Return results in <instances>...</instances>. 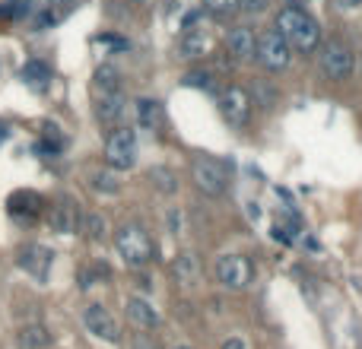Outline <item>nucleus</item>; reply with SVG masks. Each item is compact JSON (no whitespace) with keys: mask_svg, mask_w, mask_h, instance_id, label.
Returning a JSON list of instances; mask_svg holds the SVG:
<instances>
[{"mask_svg":"<svg viewBox=\"0 0 362 349\" xmlns=\"http://www.w3.org/2000/svg\"><path fill=\"white\" fill-rule=\"evenodd\" d=\"M276 32L286 38L289 51H299V54H312L321 45V25L308 16L302 6H283L276 13Z\"/></svg>","mask_w":362,"mask_h":349,"instance_id":"f257e3e1","label":"nucleus"},{"mask_svg":"<svg viewBox=\"0 0 362 349\" xmlns=\"http://www.w3.org/2000/svg\"><path fill=\"white\" fill-rule=\"evenodd\" d=\"M115 248H118L121 261H124L127 267H144V264L153 257L150 235H146V229L137 223H127L115 232Z\"/></svg>","mask_w":362,"mask_h":349,"instance_id":"f03ea898","label":"nucleus"},{"mask_svg":"<svg viewBox=\"0 0 362 349\" xmlns=\"http://www.w3.org/2000/svg\"><path fill=\"white\" fill-rule=\"evenodd\" d=\"M191 178H194V184H197V191L206 194V197H223V194L229 191V172H226L223 162H216V159H210V156L194 159Z\"/></svg>","mask_w":362,"mask_h":349,"instance_id":"7ed1b4c3","label":"nucleus"},{"mask_svg":"<svg viewBox=\"0 0 362 349\" xmlns=\"http://www.w3.org/2000/svg\"><path fill=\"white\" fill-rule=\"evenodd\" d=\"M289 45H286V38L280 35L276 29H267V32H261L257 35V42H255V61L261 64L264 70H270V73H280V70H286L289 67Z\"/></svg>","mask_w":362,"mask_h":349,"instance_id":"20e7f679","label":"nucleus"},{"mask_svg":"<svg viewBox=\"0 0 362 349\" xmlns=\"http://www.w3.org/2000/svg\"><path fill=\"white\" fill-rule=\"evenodd\" d=\"M251 112H255V99H251L248 89L226 86L223 93H219V114L226 118V124L242 131V127L251 124Z\"/></svg>","mask_w":362,"mask_h":349,"instance_id":"39448f33","label":"nucleus"},{"mask_svg":"<svg viewBox=\"0 0 362 349\" xmlns=\"http://www.w3.org/2000/svg\"><path fill=\"white\" fill-rule=\"evenodd\" d=\"M321 70H325V76L327 80H334V83L350 80L353 51H350V45H346L344 38H327V42L321 45Z\"/></svg>","mask_w":362,"mask_h":349,"instance_id":"423d86ee","label":"nucleus"},{"mask_svg":"<svg viewBox=\"0 0 362 349\" xmlns=\"http://www.w3.org/2000/svg\"><path fill=\"white\" fill-rule=\"evenodd\" d=\"M105 162L118 172L134 169L137 162V137H134L131 127H115L105 140Z\"/></svg>","mask_w":362,"mask_h":349,"instance_id":"0eeeda50","label":"nucleus"},{"mask_svg":"<svg viewBox=\"0 0 362 349\" xmlns=\"http://www.w3.org/2000/svg\"><path fill=\"white\" fill-rule=\"evenodd\" d=\"M216 276L229 289H245L251 283V276H255V267H251V261L245 254H226L216 261Z\"/></svg>","mask_w":362,"mask_h":349,"instance_id":"6e6552de","label":"nucleus"},{"mask_svg":"<svg viewBox=\"0 0 362 349\" xmlns=\"http://www.w3.org/2000/svg\"><path fill=\"white\" fill-rule=\"evenodd\" d=\"M83 324H86L89 333H95V337L105 340V343H118L121 340L118 321L112 318V312H108L105 305H89L86 312H83Z\"/></svg>","mask_w":362,"mask_h":349,"instance_id":"1a4fd4ad","label":"nucleus"},{"mask_svg":"<svg viewBox=\"0 0 362 349\" xmlns=\"http://www.w3.org/2000/svg\"><path fill=\"white\" fill-rule=\"evenodd\" d=\"M51 261H54V254H51L45 244H25V248H19V254H16V264L25 270V273L35 276L38 283L48 280Z\"/></svg>","mask_w":362,"mask_h":349,"instance_id":"9d476101","label":"nucleus"},{"mask_svg":"<svg viewBox=\"0 0 362 349\" xmlns=\"http://www.w3.org/2000/svg\"><path fill=\"white\" fill-rule=\"evenodd\" d=\"M210 45H213V38H210V32H206L204 19L191 16V19H187L185 35H181V54H185V57H200V54H206V51H210Z\"/></svg>","mask_w":362,"mask_h":349,"instance_id":"9b49d317","label":"nucleus"},{"mask_svg":"<svg viewBox=\"0 0 362 349\" xmlns=\"http://www.w3.org/2000/svg\"><path fill=\"white\" fill-rule=\"evenodd\" d=\"M255 42L257 35L248 29V25H235V29H229V35H226V51L232 54V61H255Z\"/></svg>","mask_w":362,"mask_h":349,"instance_id":"f8f14e48","label":"nucleus"},{"mask_svg":"<svg viewBox=\"0 0 362 349\" xmlns=\"http://www.w3.org/2000/svg\"><path fill=\"white\" fill-rule=\"evenodd\" d=\"M48 223H51V229L54 232L70 235V232H76V225H80V210H76V203L70 197H61L54 206H51Z\"/></svg>","mask_w":362,"mask_h":349,"instance_id":"ddd939ff","label":"nucleus"},{"mask_svg":"<svg viewBox=\"0 0 362 349\" xmlns=\"http://www.w3.org/2000/svg\"><path fill=\"white\" fill-rule=\"evenodd\" d=\"M95 114H99V121H105V124H115V121L124 114V95H121V89H95Z\"/></svg>","mask_w":362,"mask_h":349,"instance_id":"4468645a","label":"nucleus"},{"mask_svg":"<svg viewBox=\"0 0 362 349\" xmlns=\"http://www.w3.org/2000/svg\"><path fill=\"white\" fill-rule=\"evenodd\" d=\"M134 112H137V124L144 127V131L163 134V127H165V112H163V105H159L156 99H140Z\"/></svg>","mask_w":362,"mask_h":349,"instance_id":"2eb2a0df","label":"nucleus"},{"mask_svg":"<svg viewBox=\"0 0 362 349\" xmlns=\"http://www.w3.org/2000/svg\"><path fill=\"white\" fill-rule=\"evenodd\" d=\"M127 318H131V324L140 327V331H153V327L159 324L156 312H153L150 302H144V299H131V302H127Z\"/></svg>","mask_w":362,"mask_h":349,"instance_id":"dca6fc26","label":"nucleus"},{"mask_svg":"<svg viewBox=\"0 0 362 349\" xmlns=\"http://www.w3.org/2000/svg\"><path fill=\"white\" fill-rule=\"evenodd\" d=\"M42 210V197L38 194H32V191H16L10 197V213L13 216H35V213Z\"/></svg>","mask_w":362,"mask_h":349,"instance_id":"f3484780","label":"nucleus"},{"mask_svg":"<svg viewBox=\"0 0 362 349\" xmlns=\"http://www.w3.org/2000/svg\"><path fill=\"white\" fill-rule=\"evenodd\" d=\"M19 346L23 349H45L51 343V333L45 331L42 324H29V327H23V331H19Z\"/></svg>","mask_w":362,"mask_h":349,"instance_id":"a211bd4d","label":"nucleus"},{"mask_svg":"<svg viewBox=\"0 0 362 349\" xmlns=\"http://www.w3.org/2000/svg\"><path fill=\"white\" fill-rule=\"evenodd\" d=\"M23 80L29 83L32 89H45L48 86V80H51V67L48 64H42V61H29L23 67Z\"/></svg>","mask_w":362,"mask_h":349,"instance_id":"6ab92c4d","label":"nucleus"},{"mask_svg":"<svg viewBox=\"0 0 362 349\" xmlns=\"http://www.w3.org/2000/svg\"><path fill=\"white\" fill-rule=\"evenodd\" d=\"M175 276H178V283H194L197 280V273H200V261H197V254H178L175 257Z\"/></svg>","mask_w":362,"mask_h":349,"instance_id":"aec40b11","label":"nucleus"},{"mask_svg":"<svg viewBox=\"0 0 362 349\" xmlns=\"http://www.w3.org/2000/svg\"><path fill=\"white\" fill-rule=\"evenodd\" d=\"M95 89H121V76H118V70L112 67V64H102L99 70H95Z\"/></svg>","mask_w":362,"mask_h":349,"instance_id":"412c9836","label":"nucleus"},{"mask_svg":"<svg viewBox=\"0 0 362 349\" xmlns=\"http://www.w3.org/2000/svg\"><path fill=\"white\" fill-rule=\"evenodd\" d=\"M150 178L156 181V187H159L163 194H175V191H178L175 172H169V169H153V172H150Z\"/></svg>","mask_w":362,"mask_h":349,"instance_id":"4be33fe9","label":"nucleus"},{"mask_svg":"<svg viewBox=\"0 0 362 349\" xmlns=\"http://www.w3.org/2000/svg\"><path fill=\"white\" fill-rule=\"evenodd\" d=\"M213 76L206 73V70H191V73L185 76V86H194V89H213Z\"/></svg>","mask_w":362,"mask_h":349,"instance_id":"5701e85b","label":"nucleus"},{"mask_svg":"<svg viewBox=\"0 0 362 349\" xmlns=\"http://www.w3.org/2000/svg\"><path fill=\"white\" fill-rule=\"evenodd\" d=\"M93 187L95 191H102V194H115L118 191V181H115L112 174H105V172H95L93 174Z\"/></svg>","mask_w":362,"mask_h":349,"instance_id":"b1692460","label":"nucleus"},{"mask_svg":"<svg viewBox=\"0 0 362 349\" xmlns=\"http://www.w3.org/2000/svg\"><path fill=\"white\" fill-rule=\"evenodd\" d=\"M206 10L216 13V16H226V13H235L238 10V0H204Z\"/></svg>","mask_w":362,"mask_h":349,"instance_id":"393cba45","label":"nucleus"},{"mask_svg":"<svg viewBox=\"0 0 362 349\" xmlns=\"http://www.w3.org/2000/svg\"><path fill=\"white\" fill-rule=\"evenodd\" d=\"M255 93H257V99H261L264 108H274L276 99H280V95H276V89L274 86H264V83H255Z\"/></svg>","mask_w":362,"mask_h":349,"instance_id":"a878e982","label":"nucleus"},{"mask_svg":"<svg viewBox=\"0 0 362 349\" xmlns=\"http://www.w3.org/2000/svg\"><path fill=\"white\" fill-rule=\"evenodd\" d=\"M86 235L93 238V242H99V238H105V219H102V216H95V213H93V216L86 219Z\"/></svg>","mask_w":362,"mask_h":349,"instance_id":"bb28decb","label":"nucleus"},{"mask_svg":"<svg viewBox=\"0 0 362 349\" xmlns=\"http://www.w3.org/2000/svg\"><path fill=\"white\" fill-rule=\"evenodd\" d=\"M29 13V4H10L6 0L4 6H0V19H16V16H25Z\"/></svg>","mask_w":362,"mask_h":349,"instance_id":"cd10ccee","label":"nucleus"},{"mask_svg":"<svg viewBox=\"0 0 362 349\" xmlns=\"http://www.w3.org/2000/svg\"><path fill=\"white\" fill-rule=\"evenodd\" d=\"M264 4H267V0H238V10L257 13V10H264Z\"/></svg>","mask_w":362,"mask_h":349,"instance_id":"c85d7f7f","label":"nucleus"},{"mask_svg":"<svg viewBox=\"0 0 362 349\" xmlns=\"http://www.w3.org/2000/svg\"><path fill=\"white\" fill-rule=\"evenodd\" d=\"M134 349H159V346L153 343L146 333H137V337H134Z\"/></svg>","mask_w":362,"mask_h":349,"instance_id":"c756f323","label":"nucleus"},{"mask_svg":"<svg viewBox=\"0 0 362 349\" xmlns=\"http://www.w3.org/2000/svg\"><path fill=\"white\" fill-rule=\"evenodd\" d=\"M334 6H340V10H356V6H362V0H334Z\"/></svg>","mask_w":362,"mask_h":349,"instance_id":"7c9ffc66","label":"nucleus"},{"mask_svg":"<svg viewBox=\"0 0 362 349\" xmlns=\"http://www.w3.org/2000/svg\"><path fill=\"white\" fill-rule=\"evenodd\" d=\"M223 349H245V343L238 337H232V340H226V343H223Z\"/></svg>","mask_w":362,"mask_h":349,"instance_id":"2f4dec72","label":"nucleus"},{"mask_svg":"<svg viewBox=\"0 0 362 349\" xmlns=\"http://www.w3.org/2000/svg\"><path fill=\"white\" fill-rule=\"evenodd\" d=\"M4 140H6V127L0 124V143H4Z\"/></svg>","mask_w":362,"mask_h":349,"instance_id":"473e14b6","label":"nucleus"},{"mask_svg":"<svg viewBox=\"0 0 362 349\" xmlns=\"http://www.w3.org/2000/svg\"><path fill=\"white\" fill-rule=\"evenodd\" d=\"M10 4H32V0H10Z\"/></svg>","mask_w":362,"mask_h":349,"instance_id":"72a5a7b5","label":"nucleus"},{"mask_svg":"<svg viewBox=\"0 0 362 349\" xmlns=\"http://www.w3.org/2000/svg\"><path fill=\"white\" fill-rule=\"evenodd\" d=\"M131 4H140V0H131Z\"/></svg>","mask_w":362,"mask_h":349,"instance_id":"f704fd0d","label":"nucleus"},{"mask_svg":"<svg viewBox=\"0 0 362 349\" xmlns=\"http://www.w3.org/2000/svg\"><path fill=\"white\" fill-rule=\"evenodd\" d=\"M178 349H187V346H178Z\"/></svg>","mask_w":362,"mask_h":349,"instance_id":"c9c22d12","label":"nucleus"}]
</instances>
